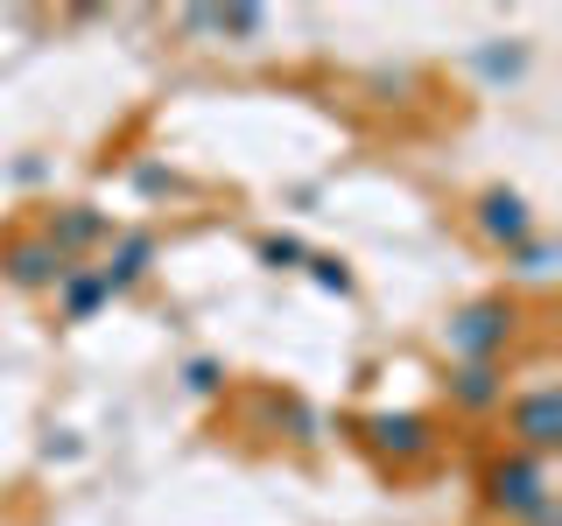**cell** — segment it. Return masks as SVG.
Masks as SVG:
<instances>
[{"instance_id": "e0dca14e", "label": "cell", "mask_w": 562, "mask_h": 526, "mask_svg": "<svg viewBox=\"0 0 562 526\" xmlns=\"http://www.w3.org/2000/svg\"><path fill=\"white\" fill-rule=\"evenodd\" d=\"M183 393L190 400H218L225 393V365L218 358H183Z\"/></svg>"}, {"instance_id": "d6986e66", "label": "cell", "mask_w": 562, "mask_h": 526, "mask_svg": "<svg viewBox=\"0 0 562 526\" xmlns=\"http://www.w3.org/2000/svg\"><path fill=\"white\" fill-rule=\"evenodd\" d=\"M555 519H562V513H555V499H549V505H541V513L527 519V526H555Z\"/></svg>"}, {"instance_id": "7c38bea8", "label": "cell", "mask_w": 562, "mask_h": 526, "mask_svg": "<svg viewBox=\"0 0 562 526\" xmlns=\"http://www.w3.org/2000/svg\"><path fill=\"white\" fill-rule=\"evenodd\" d=\"M113 302L105 295V281H99V267H70L64 281H57V323L64 330H78V323H92V316Z\"/></svg>"}, {"instance_id": "6da1fadb", "label": "cell", "mask_w": 562, "mask_h": 526, "mask_svg": "<svg viewBox=\"0 0 562 526\" xmlns=\"http://www.w3.org/2000/svg\"><path fill=\"white\" fill-rule=\"evenodd\" d=\"M520 338V302L514 295H471L443 316V351L450 365H506Z\"/></svg>"}, {"instance_id": "ba28073f", "label": "cell", "mask_w": 562, "mask_h": 526, "mask_svg": "<svg viewBox=\"0 0 562 526\" xmlns=\"http://www.w3.org/2000/svg\"><path fill=\"white\" fill-rule=\"evenodd\" d=\"M471 232H479L485 245H499V253H514L520 239H535V204H527L520 190L492 183V190L471 197Z\"/></svg>"}, {"instance_id": "2e32d148", "label": "cell", "mask_w": 562, "mask_h": 526, "mask_svg": "<svg viewBox=\"0 0 562 526\" xmlns=\"http://www.w3.org/2000/svg\"><path fill=\"white\" fill-rule=\"evenodd\" d=\"M303 274H310V281H316L324 295H338V302H345L351 288H359V281H351V267H345L338 253H310V260H303Z\"/></svg>"}, {"instance_id": "277c9868", "label": "cell", "mask_w": 562, "mask_h": 526, "mask_svg": "<svg viewBox=\"0 0 562 526\" xmlns=\"http://www.w3.org/2000/svg\"><path fill=\"white\" fill-rule=\"evenodd\" d=\"M506 449L535 456V464H549L562 449V393L555 386H527V393H506Z\"/></svg>"}, {"instance_id": "30bf717a", "label": "cell", "mask_w": 562, "mask_h": 526, "mask_svg": "<svg viewBox=\"0 0 562 526\" xmlns=\"http://www.w3.org/2000/svg\"><path fill=\"white\" fill-rule=\"evenodd\" d=\"M443 393L457 414H499L506 408V365H450Z\"/></svg>"}, {"instance_id": "8fae6325", "label": "cell", "mask_w": 562, "mask_h": 526, "mask_svg": "<svg viewBox=\"0 0 562 526\" xmlns=\"http://www.w3.org/2000/svg\"><path fill=\"white\" fill-rule=\"evenodd\" d=\"M254 408H260V421H268L274 435H289L295 449H316V443H324V421H316L310 400H295V393H260Z\"/></svg>"}, {"instance_id": "8992f818", "label": "cell", "mask_w": 562, "mask_h": 526, "mask_svg": "<svg viewBox=\"0 0 562 526\" xmlns=\"http://www.w3.org/2000/svg\"><path fill=\"white\" fill-rule=\"evenodd\" d=\"M35 232L57 245L70 267H92V253L113 239V210H99V204H85V197H78V204H49Z\"/></svg>"}, {"instance_id": "5b68a950", "label": "cell", "mask_w": 562, "mask_h": 526, "mask_svg": "<svg viewBox=\"0 0 562 526\" xmlns=\"http://www.w3.org/2000/svg\"><path fill=\"white\" fill-rule=\"evenodd\" d=\"M70 274V260L57 253V245H49L43 232H8L0 239V281H8V288H22V295H57V281Z\"/></svg>"}, {"instance_id": "ac0fdd59", "label": "cell", "mask_w": 562, "mask_h": 526, "mask_svg": "<svg viewBox=\"0 0 562 526\" xmlns=\"http://www.w3.org/2000/svg\"><path fill=\"white\" fill-rule=\"evenodd\" d=\"M134 190L140 197H190V183L176 169H162V162H134Z\"/></svg>"}, {"instance_id": "4fadbf2b", "label": "cell", "mask_w": 562, "mask_h": 526, "mask_svg": "<svg viewBox=\"0 0 562 526\" xmlns=\"http://www.w3.org/2000/svg\"><path fill=\"white\" fill-rule=\"evenodd\" d=\"M555 267H562V245H555V239H541V232H535V239H520L514 253H506V274L527 281V288H549Z\"/></svg>"}, {"instance_id": "9a60e30c", "label": "cell", "mask_w": 562, "mask_h": 526, "mask_svg": "<svg viewBox=\"0 0 562 526\" xmlns=\"http://www.w3.org/2000/svg\"><path fill=\"white\" fill-rule=\"evenodd\" d=\"M254 253H260V267H274V274H303L310 245H303V239H289V232H260V239H254Z\"/></svg>"}, {"instance_id": "3957f363", "label": "cell", "mask_w": 562, "mask_h": 526, "mask_svg": "<svg viewBox=\"0 0 562 526\" xmlns=\"http://www.w3.org/2000/svg\"><path fill=\"white\" fill-rule=\"evenodd\" d=\"M351 428H359V443L373 449L380 464H394V470H408V464H429V456L443 449L436 421H429V414H415V408H380V414H359Z\"/></svg>"}, {"instance_id": "5bb4252c", "label": "cell", "mask_w": 562, "mask_h": 526, "mask_svg": "<svg viewBox=\"0 0 562 526\" xmlns=\"http://www.w3.org/2000/svg\"><path fill=\"white\" fill-rule=\"evenodd\" d=\"M471 70L485 84H514V78H527V43H479L471 49Z\"/></svg>"}, {"instance_id": "9c48e42d", "label": "cell", "mask_w": 562, "mask_h": 526, "mask_svg": "<svg viewBox=\"0 0 562 526\" xmlns=\"http://www.w3.org/2000/svg\"><path fill=\"white\" fill-rule=\"evenodd\" d=\"M176 28L183 35H211V43H233V49H254L260 35H268V8H183L176 14Z\"/></svg>"}, {"instance_id": "52a82bcc", "label": "cell", "mask_w": 562, "mask_h": 526, "mask_svg": "<svg viewBox=\"0 0 562 526\" xmlns=\"http://www.w3.org/2000/svg\"><path fill=\"white\" fill-rule=\"evenodd\" d=\"M155 260H162V239H155L148 225H113V239L99 245V281H105V295L140 288V281L155 274Z\"/></svg>"}, {"instance_id": "7a4b0ae2", "label": "cell", "mask_w": 562, "mask_h": 526, "mask_svg": "<svg viewBox=\"0 0 562 526\" xmlns=\"http://www.w3.org/2000/svg\"><path fill=\"white\" fill-rule=\"evenodd\" d=\"M549 499H555V491H549V464H535V456H520V449L492 456V464L479 470V505L492 519H506V526H527Z\"/></svg>"}]
</instances>
